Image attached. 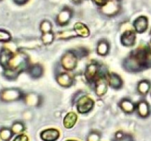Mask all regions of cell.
<instances>
[{"label":"cell","instance_id":"cell-14","mask_svg":"<svg viewBox=\"0 0 151 141\" xmlns=\"http://www.w3.org/2000/svg\"><path fill=\"white\" fill-rule=\"evenodd\" d=\"M60 137V132L55 129H49L42 131L41 138L44 141H56Z\"/></svg>","mask_w":151,"mask_h":141},{"label":"cell","instance_id":"cell-24","mask_svg":"<svg viewBox=\"0 0 151 141\" xmlns=\"http://www.w3.org/2000/svg\"><path fill=\"white\" fill-rule=\"evenodd\" d=\"M78 37L74 30H65L57 33V38L59 40H68Z\"/></svg>","mask_w":151,"mask_h":141},{"label":"cell","instance_id":"cell-8","mask_svg":"<svg viewBox=\"0 0 151 141\" xmlns=\"http://www.w3.org/2000/svg\"><path fill=\"white\" fill-rule=\"evenodd\" d=\"M106 78H107L108 84L110 88L114 90H119L123 86V81L119 75L117 73L110 72L106 73Z\"/></svg>","mask_w":151,"mask_h":141},{"label":"cell","instance_id":"cell-15","mask_svg":"<svg viewBox=\"0 0 151 141\" xmlns=\"http://www.w3.org/2000/svg\"><path fill=\"white\" fill-rule=\"evenodd\" d=\"M137 110L139 116L142 118H147L150 114V107L148 103L145 100H141L137 104Z\"/></svg>","mask_w":151,"mask_h":141},{"label":"cell","instance_id":"cell-4","mask_svg":"<svg viewBox=\"0 0 151 141\" xmlns=\"http://www.w3.org/2000/svg\"><path fill=\"white\" fill-rule=\"evenodd\" d=\"M94 106V100L86 95L80 97L76 101L77 110L81 114H86L92 110Z\"/></svg>","mask_w":151,"mask_h":141},{"label":"cell","instance_id":"cell-3","mask_svg":"<svg viewBox=\"0 0 151 141\" xmlns=\"http://www.w3.org/2000/svg\"><path fill=\"white\" fill-rule=\"evenodd\" d=\"M78 59V57H77L73 50H69L62 56L60 59V64L64 70L67 71H72L77 67Z\"/></svg>","mask_w":151,"mask_h":141},{"label":"cell","instance_id":"cell-25","mask_svg":"<svg viewBox=\"0 0 151 141\" xmlns=\"http://www.w3.org/2000/svg\"><path fill=\"white\" fill-rule=\"evenodd\" d=\"M19 73H20V72L19 70L11 68H7L4 72V75L5 76V77L10 79V80H14V79H17Z\"/></svg>","mask_w":151,"mask_h":141},{"label":"cell","instance_id":"cell-19","mask_svg":"<svg viewBox=\"0 0 151 141\" xmlns=\"http://www.w3.org/2000/svg\"><path fill=\"white\" fill-rule=\"evenodd\" d=\"M28 74L32 79H39L44 73V68L40 64H33L29 66L27 70Z\"/></svg>","mask_w":151,"mask_h":141},{"label":"cell","instance_id":"cell-1","mask_svg":"<svg viewBox=\"0 0 151 141\" xmlns=\"http://www.w3.org/2000/svg\"><path fill=\"white\" fill-rule=\"evenodd\" d=\"M122 67L128 72H140L151 68V52L148 48L139 47L123 60Z\"/></svg>","mask_w":151,"mask_h":141},{"label":"cell","instance_id":"cell-34","mask_svg":"<svg viewBox=\"0 0 151 141\" xmlns=\"http://www.w3.org/2000/svg\"><path fill=\"white\" fill-rule=\"evenodd\" d=\"M28 137L24 135H20L16 137L13 141H28Z\"/></svg>","mask_w":151,"mask_h":141},{"label":"cell","instance_id":"cell-37","mask_svg":"<svg viewBox=\"0 0 151 141\" xmlns=\"http://www.w3.org/2000/svg\"><path fill=\"white\" fill-rule=\"evenodd\" d=\"M72 1H73L74 2H76V3H80V2H81V1H82V0H72Z\"/></svg>","mask_w":151,"mask_h":141},{"label":"cell","instance_id":"cell-13","mask_svg":"<svg viewBox=\"0 0 151 141\" xmlns=\"http://www.w3.org/2000/svg\"><path fill=\"white\" fill-rule=\"evenodd\" d=\"M134 27L135 32L142 34L145 32L148 27V20L145 16H139L134 21Z\"/></svg>","mask_w":151,"mask_h":141},{"label":"cell","instance_id":"cell-16","mask_svg":"<svg viewBox=\"0 0 151 141\" xmlns=\"http://www.w3.org/2000/svg\"><path fill=\"white\" fill-rule=\"evenodd\" d=\"M119 107L123 111L124 113L131 114L133 113L137 109V105L131 101V99L128 98H122L119 103Z\"/></svg>","mask_w":151,"mask_h":141},{"label":"cell","instance_id":"cell-22","mask_svg":"<svg viewBox=\"0 0 151 141\" xmlns=\"http://www.w3.org/2000/svg\"><path fill=\"white\" fill-rule=\"evenodd\" d=\"M150 87L151 84L150 81L147 80V79H143V80L140 81L137 85V91L141 95H145L150 91Z\"/></svg>","mask_w":151,"mask_h":141},{"label":"cell","instance_id":"cell-36","mask_svg":"<svg viewBox=\"0 0 151 141\" xmlns=\"http://www.w3.org/2000/svg\"><path fill=\"white\" fill-rule=\"evenodd\" d=\"M28 1H29V0H14V1L16 3V4H20V5L21 4H25V3L27 2Z\"/></svg>","mask_w":151,"mask_h":141},{"label":"cell","instance_id":"cell-38","mask_svg":"<svg viewBox=\"0 0 151 141\" xmlns=\"http://www.w3.org/2000/svg\"><path fill=\"white\" fill-rule=\"evenodd\" d=\"M148 48H149V50H150V51L151 52V41H150V44H149V47H148Z\"/></svg>","mask_w":151,"mask_h":141},{"label":"cell","instance_id":"cell-12","mask_svg":"<svg viewBox=\"0 0 151 141\" xmlns=\"http://www.w3.org/2000/svg\"><path fill=\"white\" fill-rule=\"evenodd\" d=\"M56 81L63 88H70L74 83V79L67 72H60L57 75Z\"/></svg>","mask_w":151,"mask_h":141},{"label":"cell","instance_id":"cell-23","mask_svg":"<svg viewBox=\"0 0 151 141\" xmlns=\"http://www.w3.org/2000/svg\"><path fill=\"white\" fill-rule=\"evenodd\" d=\"M24 101L28 105L30 106H37L41 104V97L35 93H30L24 97Z\"/></svg>","mask_w":151,"mask_h":141},{"label":"cell","instance_id":"cell-26","mask_svg":"<svg viewBox=\"0 0 151 141\" xmlns=\"http://www.w3.org/2000/svg\"><path fill=\"white\" fill-rule=\"evenodd\" d=\"M55 34L52 32H47V33H43L41 37V40L43 43L46 46L50 45L52 43L55 39Z\"/></svg>","mask_w":151,"mask_h":141},{"label":"cell","instance_id":"cell-21","mask_svg":"<svg viewBox=\"0 0 151 141\" xmlns=\"http://www.w3.org/2000/svg\"><path fill=\"white\" fill-rule=\"evenodd\" d=\"M78 120V115L74 112H70L63 118V126L66 129H72Z\"/></svg>","mask_w":151,"mask_h":141},{"label":"cell","instance_id":"cell-33","mask_svg":"<svg viewBox=\"0 0 151 141\" xmlns=\"http://www.w3.org/2000/svg\"><path fill=\"white\" fill-rule=\"evenodd\" d=\"M1 138L3 140H10V138L12 137L13 133H12V131L10 130V129H5L1 131Z\"/></svg>","mask_w":151,"mask_h":141},{"label":"cell","instance_id":"cell-40","mask_svg":"<svg viewBox=\"0 0 151 141\" xmlns=\"http://www.w3.org/2000/svg\"><path fill=\"white\" fill-rule=\"evenodd\" d=\"M150 35H151V31H150Z\"/></svg>","mask_w":151,"mask_h":141},{"label":"cell","instance_id":"cell-32","mask_svg":"<svg viewBox=\"0 0 151 141\" xmlns=\"http://www.w3.org/2000/svg\"><path fill=\"white\" fill-rule=\"evenodd\" d=\"M100 135L97 132H91L87 138V141H100Z\"/></svg>","mask_w":151,"mask_h":141},{"label":"cell","instance_id":"cell-41","mask_svg":"<svg viewBox=\"0 0 151 141\" xmlns=\"http://www.w3.org/2000/svg\"><path fill=\"white\" fill-rule=\"evenodd\" d=\"M117 1H119V0H117Z\"/></svg>","mask_w":151,"mask_h":141},{"label":"cell","instance_id":"cell-10","mask_svg":"<svg viewBox=\"0 0 151 141\" xmlns=\"http://www.w3.org/2000/svg\"><path fill=\"white\" fill-rule=\"evenodd\" d=\"M72 17V10L69 7H66L58 15L56 21H57L58 25H59V26H66L69 23Z\"/></svg>","mask_w":151,"mask_h":141},{"label":"cell","instance_id":"cell-11","mask_svg":"<svg viewBox=\"0 0 151 141\" xmlns=\"http://www.w3.org/2000/svg\"><path fill=\"white\" fill-rule=\"evenodd\" d=\"M119 10V6L117 3V0H116V1H109L101 8L102 13L108 16H115L116 13H118Z\"/></svg>","mask_w":151,"mask_h":141},{"label":"cell","instance_id":"cell-9","mask_svg":"<svg viewBox=\"0 0 151 141\" xmlns=\"http://www.w3.org/2000/svg\"><path fill=\"white\" fill-rule=\"evenodd\" d=\"M136 33L134 30H126L122 34L120 38L121 43L123 46L131 47L135 45L136 43Z\"/></svg>","mask_w":151,"mask_h":141},{"label":"cell","instance_id":"cell-6","mask_svg":"<svg viewBox=\"0 0 151 141\" xmlns=\"http://www.w3.org/2000/svg\"><path fill=\"white\" fill-rule=\"evenodd\" d=\"M108 81L106 78V74H101L97 77L94 82V92L99 97H102L107 93L108 90Z\"/></svg>","mask_w":151,"mask_h":141},{"label":"cell","instance_id":"cell-7","mask_svg":"<svg viewBox=\"0 0 151 141\" xmlns=\"http://www.w3.org/2000/svg\"><path fill=\"white\" fill-rule=\"evenodd\" d=\"M24 98V94L22 91L17 88H11V89L4 90L1 93V99L5 101H17Z\"/></svg>","mask_w":151,"mask_h":141},{"label":"cell","instance_id":"cell-30","mask_svg":"<svg viewBox=\"0 0 151 141\" xmlns=\"http://www.w3.org/2000/svg\"><path fill=\"white\" fill-rule=\"evenodd\" d=\"M25 127L24 126V123H21V122H16L13 124V128H12V131L14 133H20L24 131Z\"/></svg>","mask_w":151,"mask_h":141},{"label":"cell","instance_id":"cell-27","mask_svg":"<svg viewBox=\"0 0 151 141\" xmlns=\"http://www.w3.org/2000/svg\"><path fill=\"white\" fill-rule=\"evenodd\" d=\"M40 29L42 34L52 32V25L50 21L44 20L40 24Z\"/></svg>","mask_w":151,"mask_h":141},{"label":"cell","instance_id":"cell-5","mask_svg":"<svg viewBox=\"0 0 151 141\" xmlns=\"http://www.w3.org/2000/svg\"><path fill=\"white\" fill-rule=\"evenodd\" d=\"M100 66L97 62H93L86 68L84 76L88 83H94L96 79L101 73H100Z\"/></svg>","mask_w":151,"mask_h":141},{"label":"cell","instance_id":"cell-35","mask_svg":"<svg viewBox=\"0 0 151 141\" xmlns=\"http://www.w3.org/2000/svg\"><path fill=\"white\" fill-rule=\"evenodd\" d=\"M93 1H94L98 6L103 7V5H105V4L109 1V0H93Z\"/></svg>","mask_w":151,"mask_h":141},{"label":"cell","instance_id":"cell-17","mask_svg":"<svg viewBox=\"0 0 151 141\" xmlns=\"http://www.w3.org/2000/svg\"><path fill=\"white\" fill-rule=\"evenodd\" d=\"M13 53L8 48H3L0 52V64L1 66L7 68L9 66L10 60L13 57Z\"/></svg>","mask_w":151,"mask_h":141},{"label":"cell","instance_id":"cell-29","mask_svg":"<svg viewBox=\"0 0 151 141\" xmlns=\"http://www.w3.org/2000/svg\"><path fill=\"white\" fill-rule=\"evenodd\" d=\"M11 40V35L8 32L0 29V42H8Z\"/></svg>","mask_w":151,"mask_h":141},{"label":"cell","instance_id":"cell-18","mask_svg":"<svg viewBox=\"0 0 151 141\" xmlns=\"http://www.w3.org/2000/svg\"><path fill=\"white\" fill-rule=\"evenodd\" d=\"M73 30L77 34L78 37L81 38H87L90 35V30L88 26L83 23L81 22H77L75 24L73 27Z\"/></svg>","mask_w":151,"mask_h":141},{"label":"cell","instance_id":"cell-39","mask_svg":"<svg viewBox=\"0 0 151 141\" xmlns=\"http://www.w3.org/2000/svg\"><path fill=\"white\" fill-rule=\"evenodd\" d=\"M66 141H77V140H66Z\"/></svg>","mask_w":151,"mask_h":141},{"label":"cell","instance_id":"cell-28","mask_svg":"<svg viewBox=\"0 0 151 141\" xmlns=\"http://www.w3.org/2000/svg\"><path fill=\"white\" fill-rule=\"evenodd\" d=\"M115 141H134V139L131 135L119 131L115 135Z\"/></svg>","mask_w":151,"mask_h":141},{"label":"cell","instance_id":"cell-20","mask_svg":"<svg viewBox=\"0 0 151 141\" xmlns=\"http://www.w3.org/2000/svg\"><path fill=\"white\" fill-rule=\"evenodd\" d=\"M97 53L98 55L105 57L107 55L110 51V43L109 41L105 39H102L97 43Z\"/></svg>","mask_w":151,"mask_h":141},{"label":"cell","instance_id":"cell-2","mask_svg":"<svg viewBox=\"0 0 151 141\" xmlns=\"http://www.w3.org/2000/svg\"><path fill=\"white\" fill-rule=\"evenodd\" d=\"M29 66V58L27 54L24 52H18L13 54L8 68L16 69L21 73L27 70Z\"/></svg>","mask_w":151,"mask_h":141},{"label":"cell","instance_id":"cell-31","mask_svg":"<svg viewBox=\"0 0 151 141\" xmlns=\"http://www.w3.org/2000/svg\"><path fill=\"white\" fill-rule=\"evenodd\" d=\"M74 52L75 53V54L77 55V57L78 58H81V57H83L85 56L88 55V51L85 48H79L75 51V50H73Z\"/></svg>","mask_w":151,"mask_h":141}]
</instances>
